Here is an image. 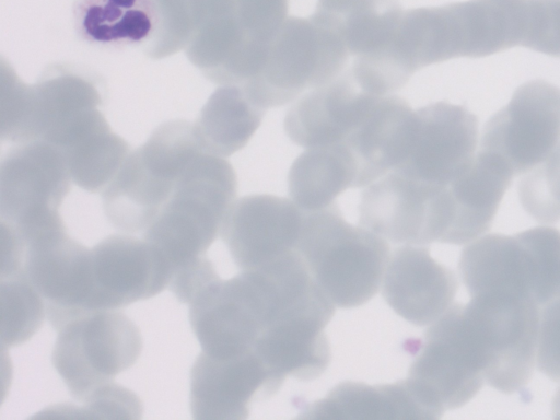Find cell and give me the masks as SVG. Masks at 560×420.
<instances>
[{"instance_id": "6", "label": "cell", "mask_w": 560, "mask_h": 420, "mask_svg": "<svg viewBox=\"0 0 560 420\" xmlns=\"http://www.w3.org/2000/svg\"><path fill=\"white\" fill-rule=\"evenodd\" d=\"M63 153L44 140L20 143L0 167L2 231L20 241L66 230L59 207L71 189Z\"/></svg>"}, {"instance_id": "22", "label": "cell", "mask_w": 560, "mask_h": 420, "mask_svg": "<svg viewBox=\"0 0 560 420\" xmlns=\"http://www.w3.org/2000/svg\"><path fill=\"white\" fill-rule=\"evenodd\" d=\"M513 176L501 156L480 150L470 166L448 185L455 218L445 243L466 244L488 231Z\"/></svg>"}, {"instance_id": "20", "label": "cell", "mask_w": 560, "mask_h": 420, "mask_svg": "<svg viewBox=\"0 0 560 420\" xmlns=\"http://www.w3.org/2000/svg\"><path fill=\"white\" fill-rule=\"evenodd\" d=\"M416 112L401 97L382 96L366 117L342 140L357 168V187L369 186L407 158Z\"/></svg>"}, {"instance_id": "21", "label": "cell", "mask_w": 560, "mask_h": 420, "mask_svg": "<svg viewBox=\"0 0 560 420\" xmlns=\"http://www.w3.org/2000/svg\"><path fill=\"white\" fill-rule=\"evenodd\" d=\"M101 104L102 94L94 80L71 67L51 66L27 88L15 142L49 141L75 117Z\"/></svg>"}, {"instance_id": "2", "label": "cell", "mask_w": 560, "mask_h": 420, "mask_svg": "<svg viewBox=\"0 0 560 420\" xmlns=\"http://www.w3.org/2000/svg\"><path fill=\"white\" fill-rule=\"evenodd\" d=\"M295 250L328 299L341 308L360 306L378 292L389 258L387 242L348 223L335 202L304 211Z\"/></svg>"}, {"instance_id": "13", "label": "cell", "mask_w": 560, "mask_h": 420, "mask_svg": "<svg viewBox=\"0 0 560 420\" xmlns=\"http://www.w3.org/2000/svg\"><path fill=\"white\" fill-rule=\"evenodd\" d=\"M477 140L478 120L468 109L445 102L429 104L416 110L409 153L393 171L447 186L472 163Z\"/></svg>"}, {"instance_id": "35", "label": "cell", "mask_w": 560, "mask_h": 420, "mask_svg": "<svg viewBox=\"0 0 560 420\" xmlns=\"http://www.w3.org/2000/svg\"><path fill=\"white\" fill-rule=\"evenodd\" d=\"M558 296H560V292H559V295H558Z\"/></svg>"}, {"instance_id": "30", "label": "cell", "mask_w": 560, "mask_h": 420, "mask_svg": "<svg viewBox=\"0 0 560 420\" xmlns=\"http://www.w3.org/2000/svg\"><path fill=\"white\" fill-rule=\"evenodd\" d=\"M518 198L525 211L540 223L560 220V142L518 183Z\"/></svg>"}, {"instance_id": "16", "label": "cell", "mask_w": 560, "mask_h": 420, "mask_svg": "<svg viewBox=\"0 0 560 420\" xmlns=\"http://www.w3.org/2000/svg\"><path fill=\"white\" fill-rule=\"evenodd\" d=\"M282 385L257 357L213 358L201 352L190 370V410L195 419L243 420L252 400L268 398Z\"/></svg>"}, {"instance_id": "4", "label": "cell", "mask_w": 560, "mask_h": 420, "mask_svg": "<svg viewBox=\"0 0 560 420\" xmlns=\"http://www.w3.org/2000/svg\"><path fill=\"white\" fill-rule=\"evenodd\" d=\"M1 276L21 273L42 296L46 317L57 331L91 313V249L66 230L45 232L27 241L3 234Z\"/></svg>"}, {"instance_id": "12", "label": "cell", "mask_w": 560, "mask_h": 420, "mask_svg": "<svg viewBox=\"0 0 560 420\" xmlns=\"http://www.w3.org/2000/svg\"><path fill=\"white\" fill-rule=\"evenodd\" d=\"M560 142V89L544 80L522 84L486 124L480 150L501 156L514 174L542 162Z\"/></svg>"}, {"instance_id": "28", "label": "cell", "mask_w": 560, "mask_h": 420, "mask_svg": "<svg viewBox=\"0 0 560 420\" xmlns=\"http://www.w3.org/2000/svg\"><path fill=\"white\" fill-rule=\"evenodd\" d=\"M61 152L74 184L90 192L103 191L130 153L127 142L114 133L108 125L90 132Z\"/></svg>"}, {"instance_id": "9", "label": "cell", "mask_w": 560, "mask_h": 420, "mask_svg": "<svg viewBox=\"0 0 560 420\" xmlns=\"http://www.w3.org/2000/svg\"><path fill=\"white\" fill-rule=\"evenodd\" d=\"M486 362L465 318L463 304H452L427 329L408 381L434 419L457 409L482 387Z\"/></svg>"}, {"instance_id": "29", "label": "cell", "mask_w": 560, "mask_h": 420, "mask_svg": "<svg viewBox=\"0 0 560 420\" xmlns=\"http://www.w3.org/2000/svg\"><path fill=\"white\" fill-rule=\"evenodd\" d=\"M2 346L27 341L40 328L46 316L42 296L19 272L1 276Z\"/></svg>"}, {"instance_id": "14", "label": "cell", "mask_w": 560, "mask_h": 420, "mask_svg": "<svg viewBox=\"0 0 560 420\" xmlns=\"http://www.w3.org/2000/svg\"><path fill=\"white\" fill-rule=\"evenodd\" d=\"M303 219L291 199L249 195L233 203L220 237L242 271L254 270L296 249Z\"/></svg>"}, {"instance_id": "34", "label": "cell", "mask_w": 560, "mask_h": 420, "mask_svg": "<svg viewBox=\"0 0 560 420\" xmlns=\"http://www.w3.org/2000/svg\"><path fill=\"white\" fill-rule=\"evenodd\" d=\"M553 416L555 418H560V388L558 389L552 405Z\"/></svg>"}, {"instance_id": "23", "label": "cell", "mask_w": 560, "mask_h": 420, "mask_svg": "<svg viewBox=\"0 0 560 420\" xmlns=\"http://www.w3.org/2000/svg\"><path fill=\"white\" fill-rule=\"evenodd\" d=\"M299 417L329 419H433L410 382L368 385L343 382L325 398L305 405Z\"/></svg>"}, {"instance_id": "27", "label": "cell", "mask_w": 560, "mask_h": 420, "mask_svg": "<svg viewBox=\"0 0 560 420\" xmlns=\"http://www.w3.org/2000/svg\"><path fill=\"white\" fill-rule=\"evenodd\" d=\"M73 16L79 35L98 44L145 46L156 27L152 0H77Z\"/></svg>"}, {"instance_id": "5", "label": "cell", "mask_w": 560, "mask_h": 420, "mask_svg": "<svg viewBox=\"0 0 560 420\" xmlns=\"http://www.w3.org/2000/svg\"><path fill=\"white\" fill-rule=\"evenodd\" d=\"M348 57L345 44L329 28L311 18H287L268 47L259 73L240 86L265 109L281 106L306 89L336 79Z\"/></svg>"}, {"instance_id": "17", "label": "cell", "mask_w": 560, "mask_h": 420, "mask_svg": "<svg viewBox=\"0 0 560 420\" xmlns=\"http://www.w3.org/2000/svg\"><path fill=\"white\" fill-rule=\"evenodd\" d=\"M457 288L455 273L434 260L429 247L405 245L388 258L382 295L399 316L425 326L452 305Z\"/></svg>"}, {"instance_id": "25", "label": "cell", "mask_w": 560, "mask_h": 420, "mask_svg": "<svg viewBox=\"0 0 560 420\" xmlns=\"http://www.w3.org/2000/svg\"><path fill=\"white\" fill-rule=\"evenodd\" d=\"M265 112L242 86L222 85L202 107L194 131L206 152L226 158L247 144Z\"/></svg>"}, {"instance_id": "10", "label": "cell", "mask_w": 560, "mask_h": 420, "mask_svg": "<svg viewBox=\"0 0 560 420\" xmlns=\"http://www.w3.org/2000/svg\"><path fill=\"white\" fill-rule=\"evenodd\" d=\"M538 306L532 298L506 292L474 295L464 305L486 360L485 381L504 394L520 392L532 378Z\"/></svg>"}, {"instance_id": "32", "label": "cell", "mask_w": 560, "mask_h": 420, "mask_svg": "<svg viewBox=\"0 0 560 420\" xmlns=\"http://www.w3.org/2000/svg\"><path fill=\"white\" fill-rule=\"evenodd\" d=\"M536 353L538 370L560 382V296L546 303L539 314Z\"/></svg>"}, {"instance_id": "8", "label": "cell", "mask_w": 560, "mask_h": 420, "mask_svg": "<svg viewBox=\"0 0 560 420\" xmlns=\"http://www.w3.org/2000/svg\"><path fill=\"white\" fill-rule=\"evenodd\" d=\"M271 316V284L262 269L219 278L189 303L190 325L202 352L220 359L254 352Z\"/></svg>"}, {"instance_id": "19", "label": "cell", "mask_w": 560, "mask_h": 420, "mask_svg": "<svg viewBox=\"0 0 560 420\" xmlns=\"http://www.w3.org/2000/svg\"><path fill=\"white\" fill-rule=\"evenodd\" d=\"M458 269L470 296L506 292L536 302L539 271L522 232L493 233L476 240L462 250Z\"/></svg>"}, {"instance_id": "3", "label": "cell", "mask_w": 560, "mask_h": 420, "mask_svg": "<svg viewBox=\"0 0 560 420\" xmlns=\"http://www.w3.org/2000/svg\"><path fill=\"white\" fill-rule=\"evenodd\" d=\"M203 149L194 126L168 121L130 152L102 191L109 222L126 233L144 232L171 197L177 179Z\"/></svg>"}, {"instance_id": "31", "label": "cell", "mask_w": 560, "mask_h": 420, "mask_svg": "<svg viewBox=\"0 0 560 420\" xmlns=\"http://www.w3.org/2000/svg\"><path fill=\"white\" fill-rule=\"evenodd\" d=\"M521 46L560 58V0H527V25Z\"/></svg>"}, {"instance_id": "18", "label": "cell", "mask_w": 560, "mask_h": 420, "mask_svg": "<svg viewBox=\"0 0 560 420\" xmlns=\"http://www.w3.org/2000/svg\"><path fill=\"white\" fill-rule=\"evenodd\" d=\"M382 96L359 86L350 70L313 89L292 105L284 117V131L305 149L342 141Z\"/></svg>"}, {"instance_id": "26", "label": "cell", "mask_w": 560, "mask_h": 420, "mask_svg": "<svg viewBox=\"0 0 560 420\" xmlns=\"http://www.w3.org/2000/svg\"><path fill=\"white\" fill-rule=\"evenodd\" d=\"M288 187L291 200L303 211L326 208L343 190L357 188L354 162L340 142L306 149L291 165Z\"/></svg>"}, {"instance_id": "7", "label": "cell", "mask_w": 560, "mask_h": 420, "mask_svg": "<svg viewBox=\"0 0 560 420\" xmlns=\"http://www.w3.org/2000/svg\"><path fill=\"white\" fill-rule=\"evenodd\" d=\"M141 349L140 330L125 314L94 311L58 330L51 361L72 398L85 401L131 368Z\"/></svg>"}, {"instance_id": "24", "label": "cell", "mask_w": 560, "mask_h": 420, "mask_svg": "<svg viewBox=\"0 0 560 420\" xmlns=\"http://www.w3.org/2000/svg\"><path fill=\"white\" fill-rule=\"evenodd\" d=\"M402 15L398 0H317L311 19L332 31L358 57L389 45Z\"/></svg>"}, {"instance_id": "15", "label": "cell", "mask_w": 560, "mask_h": 420, "mask_svg": "<svg viewBox=\"0 0 560 420\" xmlns=\"http://www.w3.org/2000/svg\"><path fill=\"white\" fill-rule=\"evenodd\" d=\"M91 311L117 310L168 288L171 269L144 238L114 234L91 248Z\"/></svg>"}, {"instance_id": "1", "label": "cell", "mask_w": 560, "mask_h": 420, "mask_svg": "<svg viewBox=\"0 0 560 420\" xmlns=\"http://www.w3.org/2000/svg\"><path fill=\"white\" fill-rule=\"evenodd\" d=\"M236 175L222 156L200 152L185 168L143 238L171 269L168 290L182 303L218 275L206 253L235 202Z\"/></svg>"}, {"instance_id": "11", "label": "cell", "mask_w": 560, "mask_h": 420, "mask_svg": "<svg viewBox=\"0 0 560 420\" xmlns=\"http://www.w3.org/2000/svg\"><path fill=\"white\" fill-rule=\"evenodd\" d=\"M455 207L448 185H434L392 171L361 195L359 225L405 245L445 243Z\"/></svg>"}, {"instance_id": "33", "label": "cell", "mask_w": 560, "mask_h": 420, "mask_svg": "<svg viewBox=\"0 0 560 420\" xmlns=\"http://www.w3.org/2000/svg\"><path fill=\"white\" fill-rule=\"evenodd\" d=\"M84 402V412L110 417L139 418L142 406L139 398L118 384H109L91 395Z\"/></svg>"}]
</instances>
